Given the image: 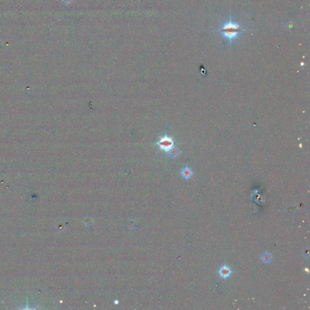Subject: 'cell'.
Listing matches in <instances>:
<instances>
[{"mask_svg":"<svg viewBox=\"0 0 310 310\" xmlns=\"http://www.w3.org/2000/svg\"><path fill=\"white\" fill-rule=\"evenodd\" d=\"M241 31L237 24L231 22V21L224 25L221 29V32L224 34V36L230 41H232Z\"/></svg>","mask_w":310,"mask_h":310,"instance_id":"1","label":"cell"},{"mask_svg":"<svg viewBox=\"0 0 310 310\" xmlns=\"http://www.w3.org/2000/svg\"><path fill=\"white\" fill-rule=\"evenodd\" d=\"M157 144L159 146L161 150H162L165 152H169L173 147V141L171 138L165 136L161 138L159 141L157 143Z\"/></svg>","mask_w":310,"mask_h":310,"instance_id":"2","label":"cell"},{"mask_svg":"<svg viewBox=\"0 0 310 310\" xmlns=\"http://www.w3.org/2000/svg\"><path fill=\"white\" fill-rule=\"evenodd\" d=\"M219 273L222 277L227 278L230 276V274L231 273V271L228 267L225 265V266H222L219 269Z\"/></svg>","mask_w":310,"mask_h":310,"instance_id":"3","label":"cell"},{"mask_svg":"<svg viewBox=\"0 0 310 310\" xmlns=\"http://www.w3.org/2000/svg\"><path fill=\"white\" fill-rule=\"evenodd\" d=\"M272 259V256L270 253H265L262 255V260L265 262V263H268L270 262Z\"/></svg>","mask_w":310,"mask_h":310,"instance_id":"4","label":"cell"},{"mask_svg":"<svg viewBox=\"0 0 310 310\" xmlns=\"http://www.w3.org/2000/svg\"><path fill=\"white\" fill-rule=\"evenodd\" d=\"M182 176L185 177V178H189L192 175V171L191 170L189 169V168H184L183 170H182Z\"/></svg>","mask_w":310,"mask_h":310,"instance_id":"5","label":"cell"},{"mask_svg":"<svg viewBox=\"0 0 310 310\" xmlns=\"http://www.w3.org/2000/svg\"><path fill=\"white\" fill-rule=\"evenodd\" d=\"M170 155H171V156H173V157H175L177 156V151L176 149H171L170 151Z\"/></svg>","mask_w":310,"mask_h":310,"instance_id":"6","label":"cell"},{"mask_svg":"<svg viewBox=\"0 0 310 310\" xmlns=\"http://www.w3.org/2000/svg\"><path fill=\"white\" fill-rule=\"evenodd\" d=\"M73 1L74 0H62V2L66 5H70L73 2Z\"/></svg>","mask_w":310,"mask_h":310,"instance_id":"7","label":"cell"}]
</instances>
